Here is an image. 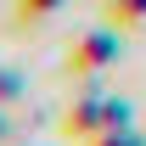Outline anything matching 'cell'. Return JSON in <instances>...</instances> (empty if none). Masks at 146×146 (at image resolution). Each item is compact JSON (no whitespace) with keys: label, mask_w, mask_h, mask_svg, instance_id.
<instances>
[{"label":"cell","mask_w":146,"mask_h":146,"mask_svg":"<svg viewBox=\"0 0 146 146\" xmlns=\"http://www.w3.org/2000/svg\"><path fill=\"white\" fill-rule=\"evenodd\" d=\"M112 56H118V39H112V34H90L84 51L73 56V68H101V62H112Z\"/></svg>","instance_id":"cell-1"},{"label":"cell","mask_w":146,"mask_h":146,"mask_svg":"<svg viewBox=\"0 0 146 146\" xmlns=\"http://www.w3.org/2000/svg\"><path fill=\"white\" fill-rule=\"evenodd\" d=\"M112 23H124V28L146 23V0H124V6H112Z\"/></svg>","instance_id":"cell-2"},{"label":"cell","mask_w":146,"mask_h":146,"mask_svg":"<svg viewBox=\"0 0 146 146\" xmlns=\"http://www.w3.org/2000/svg\"><path fill=\"white\" fill-rule=\"evenodd\" d=\"M101 146H146V141H135V135H118V129H107V135H101Z\"/></svg>","instance_id":"cell-3"},{"label":"cell","mask_w":146,"mask_h":146,"mask_svg":"<svg viewBox=\"0 0 146 146\" xmlns=\"http://www.w3.org/2000/svg\"><path fill=\"white\" fill-rule=\"evenodd\" d=\"M51 6H56V0H23V17H45Z\"/></svg>","instance_id":"cell-4"}]
</instances>
